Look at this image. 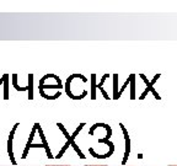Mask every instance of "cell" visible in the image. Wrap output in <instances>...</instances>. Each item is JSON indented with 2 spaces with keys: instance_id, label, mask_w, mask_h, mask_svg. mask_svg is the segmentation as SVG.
<instances>
[{
  "instance_id": "cell-1",
  "label": "cell",
  "mask_w": 177,
  "mask_h": 166,
  "mask_svg": "<svg viewBox=\"0 0 177 166\" xmlns=\"http://www.w3.org/2000/svg\"><path fill=\"white\" fill-rule=\"evenodd\" d=\"M17 126H19V124L16 123V124H15V127H14L12 130H11V134H10V138H9V149H7V151H9V156H10V160H11V162H12L14 165H16V161H15V157H14V154H12V146H11V143H12L14 133H15L16 128H17Z\"/></svg>"
},
{
  "instance_id": "cell-2",
  "label": "cell",
  "mask_w": 177,
  "mask_h": 166,
  "mask_svg": "<svg viewBox=\"0 0 177 166\" xmlns=\"http://www.w3.org/2000/svg\"><path fill=\"white\" fill-rule=\"evenodd\" d=\"M46 166H70V165H66V164H62V165H57V164H52V165H46Z\"/></svg>"
},
{
  "instance_id": "cell-3",
  "label": "cell",
  "mask_w": 177,
  "mask_h": 166,
  "mask_svg": "<svg viewBox=\"0 0 177 166\" xmlns=\"http://www.w3.org/2000/svg\"><path fill=\"white\" fill-rule=\"evenodd\" d=\"M168 166H177V165H168Z\"/></svg>"
}]
</instances>
